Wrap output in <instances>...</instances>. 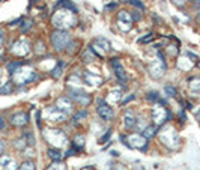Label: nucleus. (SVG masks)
<instances>
[{
	"label": "nucleus",
	"instance_id": "obj_1",
	"mask_svg": "<svg viewBox=\"0 0 200 170\" xmlns=\"http://www.w3.org/2000/svg\"><path fill=\"white\" fill-rule=\"evenodd\" d=\"M11 122L17 127H23L29 122V115L27 113H23V111H17L11 116Z\"/></svg>",
	"mask_w": 200,
	"mask_h": 170
},
{
	"label": "nucleus",
	"instance_id": "obj_2",
	"mask_svg": "<svg viewBox=\"0 0 200 170\" xmlns=\"http://www.w3.org/2000/svg\"><path fill=\"white\" fill-rule=\"evenodd\" d=\"M98 115H99L102 119H106V120L113 118V111H111V108H110L109 105H106V104L98 107Z\"/></svg>",
	"mask_w": 200,
	"mask_h": 170
},
{
	"label": "nucleus",
	"instance_id": "obj_3",
	"mask_svg": "<svg viewBox=\"0 0 200 170\" xmlns=\"http://www.w3.org/2000/svg\"><path fill=\"white\" fill-rule=\"evenodd\" d=\"M134 123H135V118H134L132 111L128 110L127 113H125V127H127V128H131V127H134Z\"/></svg>",
	"mask_w": 200,
	"mask_h": 170
},
{
	"label": "nucleus",
	"instance_id": "obj_4",
	"mask_svg": "<svg viewBox=\"0 0 200 170\" xmlns=\"http://www.w3.org/2000/svg\"><path fill=\"white\" fill-rule=\"evenodd\" d=\"M57 105H59V107H60V105H63V111L72 110V105H71V100H68V98H60V100L57 101Z\"/></svg>",
	"mask_w": 200,
	"mask_h": 170
},
{
	"label": "nucleus",
	"instance_id": "obj_5",
	"mask_svg": "<svg viewBox=\"0 0 200 170\" xmlns=\"http://www.w3.org/2000/svg\"><path fill=\"white\" fill-rule=\"evenodd\" d=\"M47 153H48V157L53 160V161H60L62 160V155L59 151H54L53 148H50V149H47Z\"/></svg>",
	"mask_w": 200,
	"mask_h": 170
},
{
	"label": "nucleus",
	"instance_id": "obj_6",
	"mask_svg": "<svg viewBox=\"0 0 200 170\" xmlns=\"http://www.w3.org/2000/svg\"><path fill=\"white\" fill-rule=\"evenodd\" d=\"M165 93H167L169 96H172V98H176V96H178V90L175 89V86H172V85L165 86Z\"/></svg>",
	"mask_w": 200,
	"mask_h": 170
},
{
	"label": "nucleus",
	"instance_id": "obj_7",
	"mask_svg": "<svg viewBox=\"0 0 200 170\" xmlns=\"http://www.w3.org/2000/svg\"><path fill=\"white\" fill-rule=\"evenodd\" d=\"M23 63H24V62H11V63L8 65V71H9V74H15V69L20 68Z\"/></svg>",
	"mask_w": 200,
	"mask_h": 170
},
{
	"label": "nucleus",
	"instance_id": "obj_8",
	"mask_svg": "<svg viewBox=\"0 0 200 170\" xmlns=\"http://www.w3.org/2000/svg\"><path fill=\"white\" fill-rule=\"evenodd\" d=\"M157 131H158V130H157V128H155L154 125H152V127H149V128H146V131H145V133H143V136H145L146 138H150V137H152V136H155V133H157Z\"/></svg>",
	"mask_w": 200,
	"mask_h": 170
},
{
	"label": "nucleus",
	"instance_id": "obj_9",
	"mask_svg": "<svg viewBox=\"0 0 200 170\" xmlns=\"http://www.w3.org/2000/svg\"><path fill=\"white\" fill-rule=\"evenodd\" d=\"M146 96H147V101H152V102H158V101H160V95H158L157 92H149Z\"/></svg>",
	"mask_w": 200,
	"mask_h": 170
},
{
	"label": "nucleus",
	"instance_id": "obj_10",
	"mask_svg": "<svg viewBox=\"0 0 200 170\" xmlns=\"http://www.w3.org/2000/svg\"><path fill=\"white\" fill-rule=\"evenodd\" d=\"M12 89H14L12 83H6L3 87H0V93H9V92H12Z\"/></svg>",
	"mask_w": 200,
	"mask_h": 170
},
{
	"label": "nucleus",
	"instance_id": "obj_11",
	"mask_svg": "<svg viewBox=\"0 0 200 170\" xmlns=\"http://www.w3.org/2000/svg\"><path fill=\"white\" fill-rule=\"evenodd\" d=\"M128 3L132 5V6H135V8H139V9H142V11H145V5L140 0H128Z\"/></svg>",
	"mask_w": 200,
	"mask_h": 170
},
{
	"label": "nucleus",
	"instance_id": "obj_12",
	"mask_svg": "<svg viewBox=\"0 0 200 170\" xmlns=\"http://www.w3.org/2000/svg\"><path fill=\"white\" fill-rule=\"evenodd\" d=\"M63 65H65V63H63V60H60V65H57V68H56L54 71L51 72L54 78H56V77H59V75H60V72H62V68H63Z\"/></svg>",
	"mask_w": 200,
	"mask_h": 170
},
{
	"label": "nucleus",
	"instance_id": "obj_13",
	"mask_svg": "<svg viewBox=\"0 0 200 170\" xmlns=\"http://www.w3.org/2000/svg\"><path fill=\"white\" fill-rule=\"evenodd\" d=\"M152 38H154V35L152 33H149V35H146L143 39H140V42H143V44H146V42H149V41H152Z\"/></svg>",
	"mask_w": 200,
	"mask_h": 170
},
{
	"label": "nucleus",
	"instance_id": "obj_14",
	"mask_svg": "<svg viewBox=\"0 0 200 170\" xmlns=\"http://www.w3.org/2000/svg\"><path fill=\"white\" fill-rule=\"evenodd\" d=\"M116 6H117V3H110V5H106L104 9H106V11H111V9H114Z\"/></svg>",
	"mask_w": 200,
	"mask_h": 170
},
{
	"label": "nucleus",
	"instance_id": "obj_15",
	"mask_svg": "<svg viewBox=\"0 0 200 170\" xmlns=\"http://www.w3.org/2000/svg\"><path fill=\"white\" fill-rule=\"evenodd\" d=\"M110 136H111V130H109V131L106 133V136H104V137H102V138H101V143H104L106 140H109V138H110Z\"/></svg>",
	"mask_w": 200,
	"mask_h": 170
},
{
	"label": "nucleus",
	"instance_id": "obj_16",
	"mask_svg": "<svg viewBox=\"0 0 200 170\" xmlns=\"http://www.w3.org/2000/svg\"><path fill=\"white\" fill-rule=\"evenodd\" d=\"M175 5H178V6H182L183 3H185V0H172Z\"/></svg>",
	"mask_w": 200,
	"mask_h": 170
},
{
	"label": "nucleus",
	"instance_id": "obj_17",
	"mask_svg": "<svg viewBox=\"0 0 200 170\" xmlns=\"http://www.w3.org/2000/svg\"><path fill=\"white\" fill-rule=\"evenodd\" d=\"M3 127H5V122H3V118H2V116H0V130H2V128H3Z\"/></svg>",
	"mask_w": 200,
	"mask_h": 170
},
{
	"label": "nucleus",
	"instance_id": "obj_18",
	"mask_svg": "<svg viewBox=\"0 0 200 170\" xmlns=\"http://www.w3.org/2000/svg\"><path fill=\"white\" fill-rule=\"evenodd\" d=\"M93 167H84V169H81V170H92Z\"/></svg>",
	"mask_w": 200,
	"mask_h": 170
},
{
	"label": "nucleus",
	"instance_id": "obj_19",
	"mask_svg": "<svg viewBox=\"0 0 200 170\" xmlns=\"http://www.w3.org/2000/svg\"><path fill=\"white\" fill-rule=\"evenodd\" d=\"M197 66H199V68H200V60H197Z\"/></svg>",
	"mask_w": 200,
	"mask_h": 170
},
{
	"label": "nucleus",
	"instance_id": "obj_20",
	"mask_svg": "<svg viewBox=\"0 0 200 170\" xmlns=\"http://www.w3.org/2000/svg\"><path fill=\"white\" fill-rule=\"evenodd\" d=\"M199 11H200V0H199Z\"/></svg>",
	"mask_w": 200,
	"mask_h": 170
},
{
	"label": "nucleus",
	"instance_id": "obj_21",
	"mask_svg": "<svg viewBox=\"0 0 200 170\" xmlns=\"http://www.w3.org/2000/svg\"><path fill=\"white\" fill-rule=\"evenodd\" d=\"M2 60H3V57H0V62H2Z\"/></svg>",
	"mask_w": 200,
	"mask_h": 170
}]
</instances>
